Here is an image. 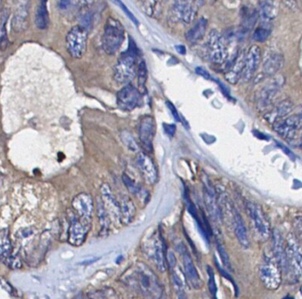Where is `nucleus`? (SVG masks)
<instances>
[{
	"label": "nucleus",
	"mask_w": 302,
	"mask_h": 299,
	"mask_svg": "<svg viewBox=\"0 0 302 299\" xmlns=\"http://www.w3.org/2000/svg\"><path fill=\"white\" fill-rule=\"evenodd\" d=\"M134 281L146 299H163L164 289L155 272L144 263H138L134 269Z\"/></svg>",
	"instance_id": "obj_1"
},
{
	"label": "nucleus",
	"mask_w": 302,
	"mask_h": 299,
	"mask_svg": "<svg viewBox=\"0 0 302 299\" xmlns=\"http://www.w3.org/2000/svg\"><path fill=\"white\" fill-rule=\"evenodd\" d=\"M137 48L134 41L130 37L129 48L123 53L116 65L114 67V79L121 84H127L133 81L137 74L136 58H137Z\"/></svg>",
	"instance_id": "obj_2"
},
{
	"label": "nucleus",
	"mask_w": 302,
	"mask_h": 299,
	"mask_svg": "<svg viewBox=\"0 0 302 299\" xmlns=\"http://www.w3.org/2000/svg\"><path fill=\"white\" fill-rule=\"evenodd\" d=\"M125 39V29L120 20L109 17L102 37V47L105 53L113 55L120 50Z\"/></svg>",
	"instance_id": "obj_3"
},
{
	"label": "nucleus",
	"mask_w": 302,
	"mask_h": 299,
	"mask_svg": "<svg viewBox=\"0 0 302 299\" xmlns=\"http://www.w3.org/2000/svg\"><path fill=\"white\" fill-rule=\"evenodd\" d=\"M246 209L258 237L261 241L265 242L271 236V230L269 220L262 207L255 203L246 202Z\"/></svg>",
	"instance_id": "obj_4"
},
{
	"label": "nucleus",
	"mask_w": 302,
	"mask_h": 299,
	"mask_svg": "<svg viewBox=\"0 0 302 299\" xmlns=\"http://www.w3.org/2000/svg\"><path fill=\"white\" fill-rule=\"evenodd\" d=\"M206 45L208 56L214 64L221 65L227 61L228 50L226 47V41L218 31L211 30L209 33Z\"/></svg>",
	"instance_id": "obj_5"
},
{
	"label": "nucleus",
	"mask_w": 302,
	"mask_h": 299,
	"mask_svg": "<svg viewBox=\"0 0 302 299\" xmlns=\"http://www.w3.org/2000/svg\"><path fill=\"white\" fill-rule=\"evenodd\" d=\"M88 32L81 26H74L69 31L65 44L69 54L74 59H81L87 49Z\"/></svg>",
	"instance_id": "obj_6"
},
{
	"label": "nucleus",
	"mask_w": 302,
	"mask_h": 299,
	"mask_svg": "<svg viewBox=\"0 0 302 299\" xmlns=\"http://www.w3.org/2000/svg\"><path fill=\"white\" fill-rule=\"evenodd\" d=\"M260 278L264 287L270 291H276L281 284L282 275L280 267L275 259L267 258L260 267Z\"/></svg>",
	"instance_id": "obj_7"
},
{
	"label": "nucleus",
	"mask_w": 302,
	"mask_h": 299,
	"mask_svg": "<svg viewBox=\"0 0 302 299\" xmlns=\"http://www.w3.org/2000/svg\"><path fill=\"white\" fill-rule=\"evenodd\" d=\"M286 251L290 271L295 277L302 278V248L293 234L287 236Z\"/></svg>",
	"instance_id": "obj_8"
},
{
	"label": "nucleus",
	"mask_w": 302,
	"mask_h": 299,
	"mask_svg": "<svg viewBox=\"0 0 302 299\" xmlns=\"http://www.w3.org/2000/svg\"><path fill=\"white\" fill-rule=\"evenodd\" d=\"M223 206H226V209L228 210L231 215V221L234 227V234L237 237L239 243L242 245L244 249H248L250 246L249 237L246 230V225L242 219V215L239 213L238 210L234 207L228 199L224 200Z\"/></svg>",
	"instance_id": "obj_9"
},
{
	"label": "nucleus",
	"mask_w": 302,
	"mask_h": 299,
	"mask_svg": "<svg viewBox=\"0 0 302 299\" xmlns=\"http://www.w3.org/2000/svg\"><path fill=\"white\" fill-rule=\"evenodd\" d=\"M75 216L88 226H91L94 214V201L88 193H80L73 198L72 202Z\"/></svg>",
	"instance_id": "obj_10"
},
{
	"label": "nucleus",
	"mask_w": 302,
	"mask_h": 299,
	"mask_svg": "<svg viewBox=\"0 0 302 299\" xmlns=\"http://www.w3.org/2000/svg\"><path fill=\"white\" fill-rule=\"evenodd\" d=\"M0 260L12 269L21 267L20 258L13 252L8 231L6 229L0 230Z\"/></svg>",
	"instance_id": "obj_11"
},
{
	"label": "nucleus",
	"mask_w": 302,
	"mask_h": 299,
	"mask_svg": "<svg viewBox=\"0 0 302 299\" xmlns=\"http://www.w3.org/2000/svg\"><path fill=\"white\" fill-rule=\"evenodd\" d=\"M302 129V110L298 113L286 116L281 121L275 123L274 130L277 133L286 139L295 138L299 130Z\"/></svg>",
	"instance_id": "obj_12"
},
{
	"label": "nucleus",
	"mask_w": 302,
	"mask_h": 299,
	"mask_svg": "<svg viewBox=\"0 0 302 299\" xmlns=\"http://www.w3.org/2000/svg\"><path fill=\"white\" fill-rule=\"evenodd\" d=\"M141 93L132 85H126L117 94L118 106L123 111H132L141 105Z\"/></svg>",
	"instance_id": "obj_13"
},
{
	"label": "nucleus",
	"mask_w": 302,
	"mask_h": 299,
	"mask_svg": "<svg viewBox=\"0 0 302 299\" xmlns=\"http://www.w3.org/2000/svg\"><path fill=\"white\" fill-rule=\"evenodd\" d=\"M101 197L103 205L105 206V210L109 214L111 220L121 223L120 202L115 198L113 190L107 183L101 186Z\"/></svg>",
	"instance_id": "obj_14"
},
{
	"label": "nucleus",
	"mask_w": 302,
	"mask_h": 299,
	"mask_svg": "<svg viewBox=\"0 0 302 299\" xmlns=\"http://www.w3.org/2000/svg\"><path fill=\"white\" fill-rule=\"evenodd\" d=\"M179 251L182 255V259H183V266H184V273H185V277L188 280V283L191 284V286L195 289L199 290L202 285V281H201L200 275L198 273L196 267L194 266L193 259L191 257L189 252L187 251L186 247L184 244H181V248H179Z\"/></svg>",
	"instance_id": "obj_15"
},
{
	"label": "nucleus",
	"mask_w": 302,
	"mask_h": 299,
	"mask_svg": "<svg viewBox=\"0 0 302 299\" xmlns=\"http://www.w3.org/2000/svg\"><path fill=\"white\" fill-rule=\"evenodd\" d=\"M138 130L141 145L146 150L150 151L152 150V144L156 134V123L153 117L146 115L141 118Z\"/></svg>",
	"instance_id": "obj_16"
},
{
	"label": "nucleus",
	"mask_w": 302,
	"mask_h": 299,
	"mask_svg": "<svg viewBox=\"0 0 302 299\" xmlns=\"http://www.w3.org/2000/svg\"><path fill=\"white\" fill-rule=\"evenodd\" d=\"M271 238H272V251L274 254V259L280 270L284 272L290 271L289 264L286 256V244L283 241L282 235L279 231L275 229L271 232Z\"/></svg>",
	"instance_id": "obj_17"
},
{
	"label": "nucleus",
	"mask_w": 302,
	"mask_h": 299,
	"mask_svg": "<svg viewBox=\"0 0 302 299\" xmlns=\"http://www.w3.org/2000/svg\"><path fill=\"white\" fill-rule=\"evenodd\" d=\"M284 83L283 77H278L270 83L263 87V89L260 91L258 97L257 107L259 110H264L271 104L274 97L277 96L279 89Z\"/></svg>",
	"instance_id": "obj_18"
},
{
	"label": "nucleus",
	"mask_w": 302,
	"mask_h": 299,
	"mask_svg": "<svg viewBox=\"0 0 302 299\" xmlns=\"http://www.w3.org/2000/svg\"><path fill=\"white\" fill-rule=\"evenodd\" d=\"M137 166L143 179L149 184H155L157 181V168L152 158L145 152H139L136 158Z\"/></svg>",
	"instance_id": "obj_19"
},
{
	"label": "nucleus",
	"mask_w": 302,
	"mask_h": 299,
	"mask_svg": "<svg viewBox=\"0 0 302 299\" xmlns=\"http://www.w3.org/2000/svg\"><path fill=\"white\" fill-rule=\"evenodd\" d=\"M90 226L81 222L76 216L71 220L68 229V242L73 246H81L89 234Z\"/></svg>",
	"instance_id": "obj_20"
},
{
	"label": "nucleus",
	"mask_w": 302,
	"mask_h": 299,
	"mask_svg": "<svg viewBox=\"0 0 302 299\" xmlns=\"http://www.w3.org/2000/svg\"><path fill=\"white\" fill-rule=\"evenodd\" d=\"M261 61V50L254 45L248 50L245 58V64L242 73V79L244 81H248L254 76Z\"/></svg>",
	"instance_id": "obj_21"
},
{
	"label": "nucleus",
	"mask_w": 302,
	"mask_h": 299,
	"mask_svg": "<svg viewBox=\"0 0 302 299\" xmlns=\"http://www.w3.org/2000/svg\"><path fill=\"white\" fill-rule=\"evenodd\" d=\"M204 203L206 209L210 218L214 223H220L222 222V210L218 202L216 191L211 187H205L204 189Z\"/></svg>",
	"instance_id": "obj_22"
},
{
	"label": "nucleus",
	"mask_w": 302,
	"mask_h": 299,
	"mask_svg": "<svg viewBox=\"0 0 302 299\" xmlns=\"http://www.w3.org/2000/svg\"><path fill=\"white\" fill-rule=\"evenodd\" d=\"M150 257L153 260L155 266L157 267L159 271L165 272L166 269V251H165L164 243L162 241L160 236H155L151 247H150Z\"/></svg>",
	"instance_id": "obj_23"
},
{
	"label": "nucleus",
	"mask_w": 302,
	"mask_h": 299,
	"mask_svg": "<svg viewBox=\"0 0 302 299\" xmlns=\"http://www.w3.org/2000/svg\"><path fill=\"white\" fill-rule=\"evenodd\" d=\"M173 16L177 20H182L186 24L193 21L196 10L193 4L185 1H176L173 5Z\"/></svg>",
	"instance_id": "obj_24"
},
{
	"label": "nucleus",
	"mask_w": 302,
	"mask_h": 299,
	"mask_svg": "<svg viewBox=\"0 0 302 299\" xmlns=\"http://www.w3.org/2000/svg\"><path fill=\"white\" fill-rule=\"evenodd\" d=\"M294 104L290 100H284L276 105L270 112L266 113L265 119L270 123H277L286 117L293 111Z\"/></svg>",
	"instance_id": "obj_25"
},
{
	"label": "nucleus",
	"mask_w": 302,
	"mask_h": 299,
	"mask_svg": "<svg viewBox=\"0 0 302 299\" xmlns=\"http://www.w3.org/2000/svg\"><path fill=\"white\" fill-rule=\"evenodd\" d=\"M245 58H246V54L244 52L239 53L238 57L235 59L234 63L232 64L230 69H228V71L226 72L225 77L230 83L235 84L240 80V78H242L244 64H245Z\"/></svg>",
	"instance_id": "obj_26"
},
{
	"label": "nucleus",
	"mask_w": 302,
	"mask_h": 299,
	"mask_svg": "<svg viewBox=\"0 0 302 299\" xmlns=\"http://www.w3.org/2000/svg\"><path fill=\"white\" fill-rule=\"evenodd\" d=\"M121 206V224L129 225L132 223L136 215V208L131 198L124 196L121 198L120 201Z\"/></svg>",
	"instance_id": "obj_27"
},
{
	"label": "nucleus",
	"mask_w": 302,
	"mask_h": 299,
	"mask_svg": "<svg viewBox=\"0 0 302 299\" xmlns=\"http://www.w3.org/2000/svg\"><path fill=\"white\" fill-rule=\"evenodd\" d=\"M207 26L208 20H206L205 18L199 19L197 22L185 33V39L188 41L190 44H196L205 36Z\"/></svg>",
	"instance_id": "obj_28"
},
{
	"label": "nucleus",
	"mask_w": 302,
	"mask_h": 299,
	"mask_svg": "<svg viewBox=\"0 0 302 299\" xmlns=\"http://www.w3.org/2000/svg\"><path fill=\"white\" fill-rule=\"evenodd\" d=\"M283 64L284 59L280 53H270L263 62V73L268 76L273 75L282 68Z\"/></svg>",
	"instance_id": "obj_29"
},
{
	"label": "nucleus",
	"mask_w": 302,
	"mask_h": 299,
	"mask_svg": "<svg viewBox=\"0 0 302 299\" xmlns=\"http://www.w3.org/2000/svg\"><path fill=\"white\" fill-rule=\"evenodd\" d=\"M97 215L98 218V223L100 226L101 234H107L109 233L110 227L112 220L110 217L109 214L105 210V206L103 205L102 201H98L97 206Z\"/></svg>",
	"instance_id": "obj_30"
},
{
	"label": "nucleus",
	"mask_w": 302,
	"mask_h": 299,
	"mask_svg": "<svg viewBox=\"0 0 302 299\" xmlns=\"http://www.w3.org/2000/svg\"><path fill=\"white\" fill-rule=\"evenodd\" d=\"M49 12L47 9V2L46 1H41L40 4L37 7L36 17H35V22L37 28L39 29H45L49 26Z\"/></svg>",
	"instance_id": "obj_31"
},
{
	"label": "nucleus",
	"mask_w": 302,
	"mask_h": 299,
	"mask_svg": "<svg viewBox=\"0 0 302 299\" xmlns=\"http://www.w3.org/2000/svg\"><path fill=\"white\" fill-rule=\"evenodd\" d=\"M28 9L25 6H20V8L17 10L15 15L12 19V28L16 31L20 32L24 30L25 28H27V18L28 16Z\"/></svg>",
	"instance_id": "obj_32"
},
{
	"label": "nucleus",
	"mask_w": 302,
	"mask_h": 299,
	"mask_svg": "<svg viewBox=\"0 0 302 299\" xmlns=\"http://www.w3.org/2000/svg\"><path fill=\"white\" fill-rule=\"evenodd\" d=\"M277 7L272 1L260 2V15L263 21H270L277 16Z\"/></svg>",
	"instance_id": "obj_33"
},
{
	"label": "nucleus",
	"mask_w": 302,
	"mask_h": 299,
	"mask_svg": "<svg viewBox=\"0 0 302 299\" xmlns=\"http://www.w3.org/2000/svg\"><path fill=\"white\" fill-rule=\"evenodd\" d=\"M0 299H20L16 291L4 280L0 279Z\"/></svg>",
	"instance_id": "obj_34"
},
{
	"label": "nucleus",
	"mask_w": 302,
	"mask_h": 299,
	"mask_svg": "<svg viewBox=\"0 0 302 299\" xmlns=\"http://www.w3.org/2000/svg\"><path fill=\"white\" fill-rule=\"evenodd\" d=\"M122 180L124 182L126 189L132 193L134 195H141L142 193V190H141V186L136 183V182L133 181V179L131 177H129L128 175L126 174H124L122 175Z\"/></svg>",
	"instance_id": "obj_35"
},
{
	"label": "nucleus",
	"mask_w": 302,
	"mask_h": 299,
	"mask_svg": "<svg viewBox=\"0 0 302 299\" xmlns=\"http://www.w3.org/2000/svg\"><path fill=\"white\" fill-rule=\"evenodd\" d=\"M147 76H148V71H147L145 61H142L139 63L137 68L138 82H139L140 87L142 89L145 87Z\"/></svg>",
	"instance_id": "obj_36"
},
{
	"label": "nucleus",
	"mask_w": 302,
	"mask_h": 299,
	"mask_svg": "<svg viewBox=\"0 0 302 299\" xmlns=\"http://www.w3.org/2000/svg\"><path fill=\"white\" fill-rule=\"evenodd\" d=\"M121 140L125 144V146L131 150L132 151H137L138 146L133 136L127 131H123L121 133Z\"/></svg>",
	"instance_id": "obj_37"
},
{
	"label": "nucleus",
	"mask_w": 302,
	"mask_h": 299,
	"mask_svg": "<svg viewBox=\"0 0 302 299\" xmlns=\"http://www.w3.org/2000/svg\"><path fill=\"white\" fill-rule=\"evenodd\" d=\"M207 273L209 275V281H208L209 291H210L211 296L213 297V299H216L218 288H217V283H216V279H215V273H214L213 268H211L210 266L207 267Z\"/></svg>",
	"instance_id": "obj_38"
},
{
	"label": "nucleus",
	"mask_w": 302,
	"mask_h": 299,
	"mask_svg": "<svg viewBox=\"0 0 302 299\" xmlns=\"http://www.w3.org/2000/svg\"><path fill=\"white\" fill-rule=\"evenodd\" d=\"M217 248H218V253H219V256L221 258L223 265L225 266L226 269L232 270V264H231V261H230L229 255L227 253L226 248L224 247V245L219 241L217 242Z\"/></svg>",
	"instance_id": "obj_39"
},
{
	"label": "nucleus",
	"mask_w": 302,
	"mask_h": 299,
	"mask_svg": "<svg viewBox=\"0 0 302 299\" xmlns=\"http://www.w3.org/2000/svg\"><path fill=\"white\" fill-rule=\"evenodd\" d=\"M270 31L268 28H259L254 31V39L257 42H264L268 39V37L270 36Z\"/></svg>",
	"instance_id": "obj_40"
},
{
	"label": "nucleus",
	"mask_w": 302,
	"mask_h": 299,
	"mask_svg": "<svg viewBox=\"0 0 302 299\" xmlns=\"http://www.w3.org/2000/svg\"><path fill=\"white\" fill-rule=\"evenodd\" d=\"M166 263L168 267L174 271L177 265V259L175 257L174 252L172 251H166Z\"/></svg>",
	"instance_id": "obj_41"
},
{
	"label": "nucleus",
	"mask_w": 302,
	"mask_h": 299,
	"mask_svg": "<svg viewBox=\"0 0 302 299\" xmlns=\"http://www.w3.org/2000/svg\"><path fill=\"white\" fill-rule=\"evenodd\" d=\"M0 43H1V51H4L6 47H7V36H6V30H5V27L3 26L2 28V32H1V37H0Z\"/></svg>",
	"instance_id": "obj_42"
},
{
	"label": "nucleus",
	"mask_w": 302,
	"mask_h": 299,
	"mask_svg": "<svg viewBox=\"0 0 302 299\" xmlns=\"http://www.w3.org/2000/svg\"><path fill=\"white\" fill-rule=\"evenodd\" d=\"M294 228L295 232L299 234L300 237L302 238V218L298 217L294 220Z\"/></svg>",
	"instance_id": "obj_43"
},
{
	"label": "nucleus",
	"mask_w": 302,
	"mask_h": 299,
	"mask_svg": "<svg viewBox=\"0 0 302 299\" xmlns=\"http://www.w3.org/2000/svg\"><path fill=\"white\" fill-rule=\"evenodd\" d=\"M165 133L169 136L170 138H173L176 131V126L174 124H164Z\"/></svg>",
	"instance_id": "obj_44"
},
{
	"label": "nucleus",
	"mask_w": 302,
	"mask_h": 299,
	"mask_svg": "<svg viewBox=\"0 0 302 299\" xmlns=\"http://www.w3.org/2000/svg\"><path fill=\"white\" fill-rule=\"evenodd\" d=\"M166 105H167V106H168V108L170 109V112H171L172 114H173V116H174V119H175L177 122H180V121H181V118H180V115H179V113H178L177 109L175 108V106H174L172 103H170L169 101H167Z\"/></svg>",
	"instance_id": "obj_45"
},
{
	"label": "nucleus",
	"mask_w": 302,
	"mask_h": 299,
	"mask_svg": "<svg viewBox=\"0 0 302 299\" xmlns=\"http://www.w3.org/2000/svg\"><path fill=\"white\" fill-rule=\"evenodd\" d=\"M118 3H119L120 5H121V8L123 9V11H124V12H125V13L128 15L129 19H131V20H133V22L135 23V25L137 26L138 20H136V19L134 18L133 13H132L131 12H129L128 9L126 8V6H125V4H122V2H121V1H118Z\"/></svg>",
	"instance_id": "obj_46"
},
{
	"label": "nucleus",
	"mask_w": 302,
	"mask_h": 299,
	"mask_svg": "<svg viewBox=\"0 0 302 299\" xmlns=\"http://www.w3.org/2000/svg\"><path fill=\"white\" fill-rule=\"evenodd\" d=\"M278 146L285 151V153H286L287 156H289V158H290L292 160H294V159H295V155L290 150L287 149L286 146H282V145L279 144V143H278Z\"/></svg>",
	"instance_id": "obj_47"
},
{
	"label": "nucleus",
	"mask_w": 302,
	"mask_h": 299,
	"mask_svg": "<svg viewBox=\"0 0 302 299\" xmlns=\"http://www.w3.org/2000/svg\"><path fill=\"white\" fill-rule=\"evenodd\" d=\"M195 71H196V73H197L199 75L204 77L205 79H210V74H209V72H207L206 70H204V69H201V68H196Z\"/></svg>",
	"instance_id": "obj_48"
},
{
	"label": "nucleus",
	"mask_w": 302,
	"mask_h": 299,
	"mask_svg": "<svg viewBox=\"0 0 302 299\" xmlns=\"http://www.w3.org/2000/svg\"><path fill=\"white\" fill-rule=\"evenodd\" d=\"M177 292L178 298L179 299H187L186 295H185V290H181V291H176Z\"/></svg>",
	"instance_id": "obj_49"
},
{
	"label": "nucleus",
	"mask_w": 302,
	"mask_h": 299,
	"mask_svg": "<svg viewBox=\"0 0 302 299\" xmlns=\"http://www.w3.org/2000/svg\"><path fill=\"white\" fill-rule=\"evenodd\" d=\"M70 4H71L70 1H60V2H59V5H60L62 9L66 8Z\"/></svg>",
	"instance_id": "obj_50"
},
{
	"label": "nucleus",
	"mask_w": 302,
	"mask_h": 299,
	"mask_svg": "<svg viewBox=\"0 0 302 299\" xmlns=\"http://www.w3.org/2000/svg\"><path fill=\"white\" fill-rule=\"evenodd\" d=\"M176 50H177L179 53H181V54H185V52H186V50H185V47L184 45H177L176 46Z\"/></svg>",
	"instance_id": "obj_51"
},
{
	"label": "nucleus",
	"mask_w": 302,
	"mask_h": 299,
	"mask_svg": "<svg viewBox=\"0 0 302 299\" xmlns=\"http://www.w3.org/2000/svg\"><path fill=\"white\" fill-rule=\"evenodd\" d=\"M293 299V298H292V297H290V296H287V297H286V298H285V299Z\"/></svg>",
	"instance_id": "obj_52"
}]
</instances>
